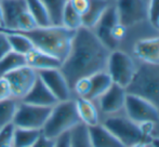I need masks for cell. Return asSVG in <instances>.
I'll return each mask as SVG.
<instances>
[{
    "label": "cell",
    "instance_id": "1",
    "mask_svg": "<svg viewBox=\"0 0 159 147\" xmlns=\"http://www.w3.org/2000/svg\"><path fill=\"white\" fill-rule=\"evenodd\" d=\"M111 52L92 29L81 27L76 30L68 55L60 67L71 91L78 79L106 70Z\"/></svg>",
    "mask_w": 159,
    "mask_h": 147
},
{
    "label": "cell",
    "instance_id": "2",
    "mask_svg": "<svg viewBox=\"0 0 159 147\" xmlns=\"http://www.w3.org/2000/svg\"><path fill=\"white\" fill-rule=\"evenodd\" d=\"M19 33L30 38L36 49L52 55L63 63L69 53L76 32L63 25H49L37 26L28 32Z\"/></svg>",
    "mask_w": 159,
    "mask_h": 147
},
{
    "label": "cell",
    "instance_id": "3",
    "mask_svg": "<svg viewBox=\"0 0 159 147\" xmlns=\"http://www.w3.org/2000/svg\"><path fill=\"white\" fill-rule=\"evenodd\" d=\"M79 123H81V120L73 97L67 101L57 102L53 106L46 124L41 129V133L48 139L55 140Z\"/></svg>",
    "mask_w": 159,
    "mask_h": 147
},
{
    "label": "cell",
    "instance_id": "4",
    "mask_svg": "<svg viewBox=\"0 0 159 147\" xmlns=\"http://www.w3.org/2000/svg\"><path fill=\"white\" fill-rule=\"evenodd\" d=\"M126 92L143 97L159 108V65L142 63L138 66Z\"/></svg>",
    "mask_w": 159,
    "mask_h": 147
},
{
    "label": "cell",
    "instance_id": "5",
    "mask_svg": "<svg viewBox=\"0 0 159 147\" xmlns=\"http://www.w3.org/2000/svg\"><path fill=\"white\" fill-rule=\"evenodd\" d=\"M122 144L125 147H131L140 142H149L151 139L143 134L140 126L124 115H108L102 122Z\"/></svg>",
    "mask_w": 159,
    "mask_h": 147
},
{
    "label": "cell",
    "instance_id": "6",
    "mask_svg": "<svg viewBox=\"0 0 159 147\" xmlns=\"http://www.w3.org/2000/svg\"><path fill=\"white\" fill-rule=\"evenodd\" d=\"M138 66L128 53L121 50L111 52L107 61L106 72L109 74L114 83L126 89L134 77Z\"/></svg>",
    "mask_w": 159,
    "mask_h": 147
},
{
    "label": "cell",
    "instance_id": "7",
    "mask_svg": "<svg viewBox=\"0 0 159 147\" xmlns=\"http://www.w3.org/2000/svg\"><path fill=\"white\" fill-rule=\"evenodd\" d=\"M51 109L52 107L37 106L20 101L13 124L17 128L41 130L50 116Z\"/></svg>",
    "mask_w": 159,
    "mask_h": 147
},
{
    "label": "cell",
    "instance_id": "8",
    "mask_svg": "<svg viewBox=\"0 0 159 147\" xmlns=\"http://www.w3.org/2000/svg\"><path fill=\"white\" fill-rule=\"evenodd\" d=\"M124 109L127 117L138 124L144 122L159 123V108L138 95L127 93Z\"/></svg>",
    "mask_w": 159,
    "mask_h": 147
},
{
    "label": "cell",
    "instance_id": "9",
    "mask_svg": "<svg viewBox=\"0 0 159 147\" xmlns=\"http://www.w3.org/2000/svg\"><path fill=\"white\" fill-rule=\"evenodd\" d=\"M115 7L119 23L126 28L148 19L146 0H117Z\"/></svg>",
    "mask_w": 159,
    "mask_h": 147
},
{
    "label": "cell",
    "instance_id": "10",
    "mask_svg": "<svg viewBox=\"0 0 159 147\" xmlns=\"http://www.w3.org/2000/svg\"><path fill=\"white\" fill-rule=\"evenodd\" d=\"M4 78L8 80L10 84L12 97L21 101L35 84L38 78V74L37 70L25 65L9 73L8 75L4 76Z\"/></svg>",
    "mask_w": 159,
    "mask_h": 147
},
{
    "label": "cell",
    "instance_id": "11",
    "mask_svg": "<svg viewBox=\"0 0 159 147\" xmlns=\"http://www.w3.org/2000/svg\"><path fill=\"white\" fill-rule=\"evenodd\" d=\"M39 79L47 86L59 102L73 99V91L60 68L44 69L37 72Z\"/></svg>",
    "mask_w": 159,
    "mask_h": 147
},
{
    "label": "cell",
    "instance_id": "12",
    "mask_svg": "<svg viewBox=\"0 0 159 147\" xmlns=\"http://www.w3.org/2000/svg\"><path fill=\"white\" fill-rule=\"evenodd\" d=\"M117 23H119V20H118L116 7L109 4V7L106 9L104 14L102 15L98 23L96 24V26L92 29L94 32V34L96 35V37L101 40V42L111 51L117 50L118 46H119L111 37V27Z\"/></svg>",
    "mask_w": 159,
    "mask_h": 147
},
{
    "label": "cell",
    "instance_id": "13",
    "mask_svg": "<svg viewBox=\"0 0 159 147\" xmlns=\"http://www.w3.org/2000/svg\"><path fill=\"white\" fill-rule=\"evenodd\" d=\"M126 95V89L113 83L102 96L96 100L98 102V108L105 115H114L119 113L125 107Z\"/></svg>",
    "mask_w": 159,
    "mask_h": 147
},
{
    "label": "cell",
    "instance_id": "14",
    "mask_svg": "<svg viewBox=\"0 0 159 147\" xmlns=\"http://www.w3.org/2000/svg\"><path fill=\"white\" fill-rule=\"evenodd\" d=\"M133 54L142 63L159 65V37L136 41L133 47Z\"/></svg>",
    "mask_w": 159,
    "mask_h": 147
},
{
    "label": "cell",
    "instance_id": "15",
    "mask_svg": "<svg viewBox=\"0 0 159 147\" xmlns=\"http://www.w3.org/2000/svg\"><path fill=\"white\" fill-rule=\"evenodd\" d=\"M21 101L28 104H33V105L44 106V107H53L59 102L55 99L54 95L51 93V91L47 88L46 84L39 79V77L37 78L35 84L30 89V92Z\"/></svg>",
    "mask_w": 159,
    "mask_h": 147
},
{
    "label": "cell",
    "instance_id": "16",
    "mask_svg": "<svg viewBox=\"0 0 159 147\" xmlns=\"http://www.w3.org/2000/svg\"><path fill=\"white\" fill-rule=\"evenodd\" d=\"M25 60L26 65L34 68L37 72L44 69H52V68H60L62 65V62L60 60L55 59L52 55L36 48H34L25 55Z\"/></svg>",
    "mask_w": 159,
    "mask_h": 147
},
{
    "label": "cell",
    "instance_id": "17",
    "mask_svg": "<svg viewBox=\"0 0 159 147\" xmlns=\"http://www.w3.org/2000/svg\"><path fill=\"white\" fill-rule=\"evenodd\" d=\"M88 128L93 147H125L124 144L102 123Z\"/></svg>",
    "mask_w": 159,
    "mask_h": 147
},
{
    "label": "cell",
    "instance_id": "18",
    "mask_svg": "<svg viewBox=\"0 0 159 147\" xmlns=\"http://www.w3.org/2000/svg\"><path fill=\"white\" fill-rule=\"evenodd\" d=\"M3 13V29H13L16 19L27 9L26 0H0Z\"/></svg>",
    "mask_w": 159,
    "mask_h": 147
},
{
    "label": "cell",
    "instance_id": "19",
    "mask_svg": "<svg viewBox=\"0 0 159 147\" xmlns=\"http://www.w3.org/2000/svg\"><path fill=\"white\" fill-rule=\"evenodd\" d=\"M76 103L78 115L82 123L88 127H92L100 123V115L98 109L96 108L93 101L86 99V97H74Z\"/></svg>",
    "mask_w": 159,
    "mask_h": 147
},
{
    "label": "cell",
    "instance_id": "20",
    "mask_svg": "<svg viewBox=\"0 0 159 147\" xmlns=\"http://www.w3.org/2000/svg\"><path fill=\"white\" fill-rule=\"evenodd\" d=\"M91 79V90L87 99L90 101H96L101 97L114 83L109 74L106 70H102L90 76Z\"/></svg>",
    "mask_w": 159,
    "mask_h": 147
},
{
    "label": "cell",
    "instance_id": "21",
    "mask_svg": "<svg viewBox=\"0 0 159 147\" xmlns=\"http://www.w3.org/2000/svg\"><path fill=\"white\" fill-rule=\"evenodd\" d=\"M109 4V0H90V8L82 16V27L93 29Z\"/></svg>",
    "mask_w": 159,
    "mask_h": 147
},
{
    "label": "cell",
    "instance_id": "22",
    "mask_svg": "<svg viewBox=\"0 0 159 147\" xmlns=\"http://www.w3.org/2000/svg\"><path fill=\"white\" fill-rule=\"evenodd\" d=\"M0 30H2V32H4L8 35L11 49L14 52L26 55L30 51H32L35 48L30 38L25 36L24 34H22V33L15 32V30L3 29V28H0Z\"/></svg>",
    "mask_w": 159,
    "mask_h": 147
},
{
    "label": "cell",
    "instance_id": "23",
    "mask_svg": "<svg viewBox=\"0 0 159 147\" xmlns=\"http://www.w3.org/2000/svg\"><path fill=\"white\" fill-rule=\"evenodd\" d=\"M41 134V130L15 127L13 133V147H32Z\"/></svg>",
    "mask_w": 159,
    "mask_h": 147
},
{
    "label": "cell",
    "instance_id": "24",
    "mask_svg": "<svg viewBox=\"0 0 159 147\" xmlns=\"http://www.w3.org/2000/svg\"><path fill=\"white\" fill-rule=\"evenodd\" d=\"M26 65L25 55L11 51L0 60V77H4L9 73Z\"/></svg>",
    "mask_w": 159,
    "mask_h": 147
},
{
    "label": "cell",
    "instance_id": "25",
    "mask_svg": "<svg viewBox=\"0 0 159 147\" xmlns=\"http://www.w3.org/2000/svg\"><path fill=\"white\" fill-rule=\"evenodd\" d=\"M70 147H93L91 143L89 128L84 123H79L69 131Z\"/></svg>",
    "mask_w": 159,
    "mask_h": 147
},
{
    "label": "cell",
    "instance_id": "26",
    "mask_svg": "<svg viewBox=\"0 0 159 147\" xmlns=\"http://www.w3.org/2000/svg\"><path fill=\"white\" fill-rule=\"evenodd\" d=\"M19 102V100L14 97H9L3 101H0V129L13 123Z\"/></svg>",
    "mask_w": 159,
    "mask_h": 147
},
{
    "label": "cell",
    "instance_id": "27",
    "mask_svg": "<svg viewBox=\"0 0 159 147\" xmlns=\"http://www.w3.org/2000/svg\"><path fill=\"white\" fill-rule=\"evenodd\" d=\"M26 4L28 11L32 13L34 19L37 22L38 26L52 25L48 11L41 0H26Z\"/></svg>",
    "mask_w": 159,
    "mask_h": 147
},
{
    "label": "cell",
    "instance_id": "28",
    "mask_svg": "<svg viewBox=\"0 0 159 147\" xmlns=\"http://www.w3.org/2000/svg\"><path fill=\"white\" fill-rule=\"evenodd\" d=\"M50 16L52 25H61L62 14L68 0H41Z\"/></svg>",
    "mask_w": 159,
    "mask_h": 147
},
{
    "label": "cell",
    "instance_id": "29",
    "mask_svg": "<svg viewBox=\"0 0 159 147\" xmlns=\"http://www.w3.org/2000/svg\"><path fill=\"white\" fill-rule=\"evenodd\" d=\"M61 25L70 30H74V32L82 27V16L71 8L68 2L65 6L63 14H62Z\"/></svg>",
    "mask_w": 159,
    "mask_h": 147
},
{
    "label": "cell",
    "instance_id": "30",
    "mask_svg": "<svg viewBox=\"0 0 159 147\" xmlns=\"http://www.w3.org/2000/svg\"><path fill=\"white\" fill-rule=\"evenodd\" d=\"M38 26L36 20L34 19L32 13L28 11V9H26L25 11L21 13L19 15V17L16 19L15 25L13 29H8V30H16V32H28L32 30L34 28H36Z\"/></svg>",
    "mask_w": 159,
    "mask_h": 147
},
{
    "label": "cell",
    "instance_id": "31",
    "mask_svg": "<svg viewBox=\"0 0 159 147\" xmlns=\"http://www.w3.org/2000/svg\"><path fill=\"white\" fill-rule=\"evenodd\" d=\"M91 90L90 77H82L75 82L73 87V94L78 97H88Z\"/></svg>",
    "mask_w": 159,
    "mask_h": 147
},
{
    "label": "cell",
    "instance_id": "32",
    "mask_svg": "<svg viewBox=\"0 0 159 147\" xmlns=\"http://www.w3.org/2000/svg\"><path fill=\"white\" fill-rule=\"evenodd\" d=\"M14 124L10 123L0 129V147H13Z\"/></svg>",
    "mask_w": 159,
    "mask_h": 147
},
{
    "label": "cell",
    "instance_id": "33",
    "mask_svg": "<svg viewBox=\"0 0 159 147\" xmlns=\"http://www.w3.org/2000/svg\"><path fill=\"white\" fill-rule=\"evenodd\" d=\"M68 3L81 16H84L90 8V0H68Z\"/></svg>",
    "mask_w": 159,
    "mask_h": 147
},
{
    "label": "cell",
    "instance_id": "34",
    "mask_svg": "<svg viewBox=\"0 0 159 147\" xmlns=\"http://www.w3.org/2000/svg\"><path fill=\"white\" fill-rule=\"evenodd\" d=\"M126 36V27L120 23H117L111 27V37L116 43L119 44L121 40Z\"/></svg>",
    "mask_w": 159,
    "mask_h": 147
},
{
    "label": "cell",
    "instance_id": "35",
    "mask_svg": "<svg viewBox=\"0 0 159 147\" xmlns=\"http://www.w3.org/2000/svg\"><path fill=\"white\" fill-rule=\"evenodd\" d=\"M159 17V0H149L148 2V20L152 25H155V22Z\"/></svg>",
    "mask_w": 159,
    "mask_h": 147
},
{
    "label": "cell",
    "instance_id": "36",
    "mask_svg": "<svg viewBox=\"0 0 159 147\" xmlns=\"http://www.w3.org/2000/svg\"><path fill=\"white\" fill-rule=\"evenodd\" d=\"M11 51H12V49H11L8 35L2 30H0V60L3 56H6L8 53H10Z\"/></svg>",
    "mask_w": 159,
    "mask_h": 147
},
{
    "label": "cell",
    "instance_id": "37",
    "mask_svg": "<svg viewBox=\"0 0 159 147\" xmlns=\"http://www.w3.org/2000/svg\"><path fill=\"white\" fill-rule=\"evenodd\" d=\"M9 97H12L10 84L6 78L0 77V101H3Z\"/></svg>",
    "mask_w": 159,
    "mask_h": 147
},
{
    "label": "cell",
    "instance_id": "38",
    "mask_svg": "<svg viewBox=\"0 0 159 147\" xmlns=\"http://www.w3.org/2000/svg\"><path fill=\"white\" fill-rule=\"evenodd\" d=\"M54 147H70V135L69 132L60 135L57 139H55Z\"/></svg>",
    "mask_w": 159,
    "mask_h": 147
},
{
    "label": "cell",
    "instance_id": "39",
    "mask_svg": "<svg viewBox=\"0 0 159 147\" xmlns=\"http://www.w3.org/2000/svg\"><path fill=\"white\" fill-rule=\"evenodd\" d=\"M55 140H51L46 137L44 135H40V137L37 140L35 144L32 147H54Z\"/></svg>",
    "mask_w": 159,
    "mask_h": 147
},
{
    "label": "cell",
    "instance_id": "40",
    "mask_svg": "<svg viewBox=\"0 0 159 147\" xmlns=\"http://www.w3.org/2000/svg\"><path fill=\"white\" fill-rule=\"evenodd\" d=\"M149 142H151L154 147H159V136H152Z\"/></svg>",
    "mask_w": 159,
    "mask_h": 147
},
{
    "label": "cell",
    "instance_id": "41",
    "mask_svg": "<svg viewBox=\"0 0 159 147\" xmlns=\"http://www.w3.org/2000/svg\"><path fill=\"white\" fill-rule=\"evenodd\" d=\"M3 27V13H2V7L0 2V28Z\"/></svg>",
    "mask_w": 159,
    "mask_h": 147
},
{
    "label": "cell",
    "instance_id": "42",
    "mask_svg": "<svg viewBox=\"0 0 159 147\" xmlns=\"http://www.w3.org/2000/svg\"><path fill=\"white\" fill-rule=\"evenodd\" d=\"M147 143H148V142H140V143L135 144V145H133V146H131V147H146Z\"/></svg>",
    "mask_w": 159,
    "mask_h": 147
},
{
    "label": "cell",
    "instance_id": "43",
    "mask_svg": "<svg viewBox=\"0 0 159 147\" xmlns=\"http://www.w3.org/2000/svg\"><path fill=\"white\" fill-rule=\"evenodd\" d=\"M154 26H155V27L157 28V29L159 30V17H158L157 20H156V22H155V25H154Z\"/></svg>",
    "mask_w": 159,
    "mask_h": 147
},
{
    "label": "cell",
    "instance_id": "44",
    "mask_svg": "<svg viewBox=\"0 0 159 147\" xmlns=\"http://www.w3.org/2000/svg\"><path fill=\"white\" fill-rule=\"evenodd\" d=\"M157 136H159V135H157Z\"/></svg>",
    "mask_w": 159,
    "mask_h": 147
}]
</instances>
